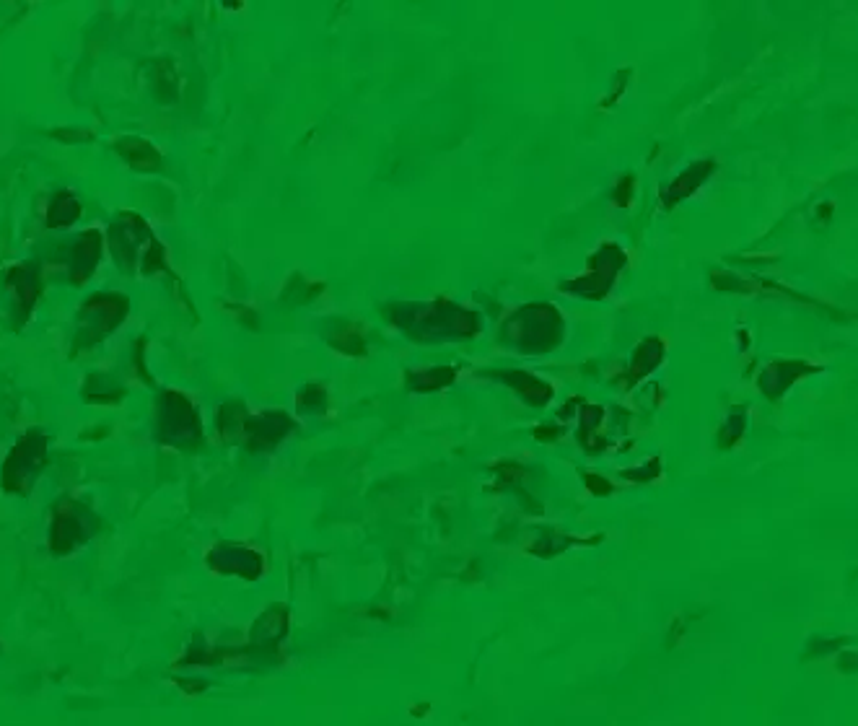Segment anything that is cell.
<instances>
[{"label": "cell", "instance_id": "14", "mask_svg": "<svg viewBox=\"0 0 858 726\" xmlns=\"http://www.w3.org/2000/svg\"><path fill=\"white\" fill-rule=\"evenodd\" d=\"M452 376H454L452 369H433V371H426L423 376H413V379H410V384H413V389L431 392V389H439V387H444L446 382H452Z\"/></svg>", "mask_w": 858, "mask_h": 726}, {"label": "cell", "instance_id": "8", "mask_svg": "<svg viewBox=\"0 0 858 726\" xmlns=\"http://www.w3.org/2000/svg\"><path fill=\"white\" fill-rule=\"evenodd\" d=\"M617 255L615 247H604V252H599L597 260L602 268H597L592 260V273L584 275V278H579V281H573L571 288H576L579 293H584V296H602L604 291H607V286L612 283V278H615V268L620 265V262H615L612 265V257Z\"/></svg>", "mask_w": 858, "mask_h": 726}, {"label": "cell", "instance_id": "17", "mask_svg": "<svg viewBox=\"0 0 858 726\" xmlns=\"http://www.w3.org/2000/svg\"><path fill=\"white\" fill-rule=\"evenodd\" d=\"M60 138H70V141H76V138H94L91 133H58Z\"/></svg>", "mask_w": 858, "mask_h": 726}, {"label": "cell", "instance_id": "4", "mask_svg": "<svg viewBox=\"0 0 858 726\" xmlns=\"http://www.w3.org/2000/svg\"><path fill=\"white\" fill-rule=\"evenodd\" d=\"M156 421H159L161 439L169 441V444H187L192 439L198 441V410L182 392H166L161 397L159 408H156Z\"/></svg>", "mask_w": 858, "mask_h": 726}, {"label": "cell", "instance_id": "12", "mask_svg": "<svg viewBox=\"0 0 858 726\" xmlns=\"http://www.w3.org/2000/svg\"><path fill=\"white\" fill-rule=\"evenodd\" d=\"M713 169V164H698L693 166V169H687L685 174H682L677 182L672 185V190H669V195H664V203L674 205L680 198H685V195H690V192L695 190V187L703 182V179L708 177V172Z\"/></svg>", "mask_w": 858, "mask_h": 726}, {"label": "cell", "instance_id": "16", "mask_svg": "<svg viewBox=\"0 0 858 726\" xmlns=\"http://www.w3.org/2000/svg\"><path fill=\"white\" fill-rule=\"evenodd\" d=\"M586 485L592 488L594 493H610V483H604V480H599V475H586Z\"/></svg>", "mask_w": 858, "mask_h": 726}, {"label": "cell", "instance_id": "13", "mask_svg": "<svg viewBox=\"0 0 858 726\" xmlns=\"http://www.w3.org/2000/svg\"><path fill=\"white\" fill-rule=\"evenodd\" d=\"M503 379L514 382L516 387H519V392H522L529 402H534V405H542V402L550 400V387H545V384H542L540 379H534V376L522 374V371H509Z\"/></svg>", "mask_w": 858, "mask_h": 726}, {"label": "cell", "instance_id": "7", "mask_svg": "<svg viewBox=\"0 0 858 726\" xmlns=\"http://www.w3.org/2000/svg\"><path fill=\"white\" fill-rule=\"evenodd\" d=\"M99 252H102L99 234H96V231H86V234L78 239L76 249L70 252V278L76 283H83L86 278H91L96 262H99Z\"/></svg>", "mask_w": 858, "mask_h": 726}, {"label": "cell", "instance_id": "1", "mask_svg": "<svg viewBox=\"0 0 858 726\" xmlns=\"http://www.w3.org/2000/svg\"><path fill=\"white\" fill-rule=\"evenodd\" d=\"M109 242L125 273H133L135 268H143V273H156L164 268V249L138 216L125 213L109 231Z\"/></svg>", "mask_w": 858, "mask_h": 726}, {"label": "cell", "instance_id": "9", "mask_svg": "<svg viewBox=\"0 0 858 726\" xmlns=\"http://www.w3.org/2000/svg\"><path fill=\"white\" fill-rule=\"evenodd\" d=\"M244 428H247V436L252 439V446H265L283 439V434L291 431V421L283 413H267L255 418V421H247Z\"/></svg>", "mask_w": 858, "mask_h": 726}, {"label": "cell", "instance_id": "3", "mask_svg": "<svg viewBox=\"0 0 858 726\" xmlns=\"http://www.w3.org/2000/svg\"><path fill=\"white\" fill-rule=\"evenodd\" d=\"M125 314H128V299H125V296H117V293L94 296V299L81 309L76 348L94 345L107 338L109 332L115 330L122 319H125Z\"/></svg>", "mask_w": 858, "mask_h": 726}, {"label": "cell", "instance_id": "11", "mask_svg": "<svg viewBox=\"0 0 858 726\" xmlns=\"http://www.w3.org/2000/svg\"><path fill=\"white\" fill-rule=\"evenodd\" d=\"M81 216V205L78 200L70 195V192H58L55 200H52V208L47 213V223L55 226V229H65L70 223H76Z\"/></svg>", "mask_w": 858, "mask_h": 726}, {"label": "cell", "instance_id": "10", "mask_svg": "<svg viewBox=\"0 0 858 726\" xmlns=\"http://www.w3.org/2000/svg\"><path fill=\"white\" fill-rule=\"evenodd\" d=\"M115 148L138 172H153V169H159L161 166L159 151H156L151 143L140 141V138H120V141L115 143Z\"/></svg>", "mask_w": 858, "mask_h": 726}, {"label": "cell", "instance_id": "6", "mask_svg": "<svg viewBox=\"0 0 858 726\" xmlns=\"http://www.w3.org/2000/svg\"><path fill=\"white\" fill-rule=\"evenodd\" d=\"M6 286L13 293V301L19 306V312L26 317V314L32 312L39 293H42V275H39L37 265H16V268L8 270Z\"/></svg>", "mask_w": 858, "mask_h": 726}, {"label": "cell", "instance_id": "15", "mask_svg": "<svg viewBox=\"0 0 858 726\" xmlns=\"http://www.w3.org/2000/svg\"><path fill=\"white\" fill-rule=\"evenodd\" d=\"M332 345H335V348H340L343 353H350V356H361L363 353V340L356 330L340 332L337 338H332Z\"/></svg>", "mask_w": 858, "mask_h": 726}, {"label": "cell", "instance_id": "5", "mask_svg": "<svg viewBox=\"0 0 858 726\" xmlns=\"http://www.w3.org/2000/svg\"><path fill=\"white\" fill-rule=\"evenodd\" d=\"M42 457H45V436L34 431V434L26 436L16 452L8 457L6 465V488H19V483H29L34 478V472L42 465Z\"/></svg>", "mask_w": 858, "mask_h": 726}, {"label": "cell", "instance_id": "2", "mask_svg": "<svg viewBox=\"0 0 858 726\" xmlns=\"http://www.w3.org/2000/svg\"><path fill=\"white\" fill-rule=\"evenodd\" d=\"M400 325H405L407 330L418 335V338H431L433 332L446 335V332H454V335H472L475 332V317L470 312H462V309H454L449 304H431V306H418V312H405L397 317Z\"/></svg>", "mask_w": 858, "mask_h": 726}]
</instances>
